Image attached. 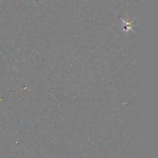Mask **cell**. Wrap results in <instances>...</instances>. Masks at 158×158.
Returning <instances> with one entry per match:
<instances>
[{
  "instance_id": "cell-1",
  "label": "cell",
  "mask_w": 158,
  "mask_h": 158,
  "mask_svg": "<svg viewBox=\"0 0 158 158\" xmlns=\"http://www.w3.org/2000/svg\"><path fill=\"white\" fill-rule=\"evenodd\" d=\"M122 21L123 22V24H124V26H123V31L124 32H128V31L131 30V31H134V29H133V24L132 23L134 22V20H132L131 22H127V21H125L124 19H122Z\"/></svg>"
}]
</instances>
